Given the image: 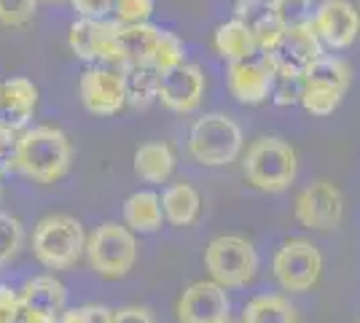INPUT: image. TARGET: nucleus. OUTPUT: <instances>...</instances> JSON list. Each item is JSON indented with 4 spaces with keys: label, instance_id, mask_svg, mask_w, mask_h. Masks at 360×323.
Wrapping results in <instances>:
<instances>
[{
    "label": "nucleus",
    "instance_id": "f257e3e1",
    "mask_svg": "<svg viewBox=\"0 0 360 323\" xmlns=\"http://www.w3.org/2000/svg\"><path fill=\"white\" fill-rule=\"evenodd\" d=\"M70 140L57 127H27L19 132L16 154L8 170L22 172L25 178H32L38 184H54L70 170Z\"/></svg>",
    "mask_w": 360,
    "mask_h": 323
},
{
    "label": "nucleus",
    "instance_id": "f03ea898",
    "mask_svg": "<svg viewBox=\"0 0 360 323\" xmlns=\"http://www.w3.org/2000/svg\"><path fill=\"white\" fill-rule=\"evenodd\" d=\"M296 170H299V159L293 146L274 135L253 140L242 159V172L248 184L269 194H280L290 189V184L296 181Z\"/></svg>",
    "mask_w": 360,
    "mask_h": 323
},
{
    "label": "nucleus",
    "instance_id": "7ed1b4c3",
    "mask_svg": "<svg viewBox=\"0 0 360 323\" xmlns=\"http://www.w3.org/2000/svg\"><path fill=\"white\" fill-rule=\"evenodd\" d=\"M86 240L78 218L54 213L38 221L32 232V253L46 270H70L86 253Z\"/></svg>",
    "mask_w": 360,
    "mask_h": 323
},
{
    "label": "nucleus",
    "instance_id": "20e7f679",
    "mask_svg": "<svg viewBox=\"0 0 360 323\" xmlns=\"http://www.w3.org/2000/svg\"><path fill=\"white\" fill-rule=\"evenodd\" d=\"M242 151V129L226 113H205L188 129V154L205 167L231 165Z\"/></svg>",
    "mask_w": 360,
    "mask_h": 323
},
{
    "label": "nucleus",
    "instance_id": "39448f33",
    "mask_svg": "<svg viewBox=\"0 0 360 323\" xmlns=\"http://www.w3.org/2000/svg\"><path fill=\"white\" fill-rule=\"evenodd\" d=\"M205 267L224 289L248 286L258 272V253L250 240L237 234H221L205 248Z\"/></svg>",
    "mask_w": 360,
    "mask_h": 323
},
{
    "label": "nucleus",
    "instance_id": "423d86ee",
    "mask_svg": "<svg viewBox=\"0 0 360 323\" xmlns=\"http://www.w3.org/2000/svg\"><path fill=\"white\" fill-rule=\"evenodd\" d=\"M89 267L103 277H124L137 259V240L129 227L121 224H100L86 240Z\"/></svg>",
    "mask_w": 360,
    "mask_h": 323
},
{
    "label": "nucleus",
    "instance_id": "0eeeda50",
    "mask_svg": "<svg viewBox=\"0 0 360 323\" xmlns=\"http://www.w3.org/2000/svg\"><path fill=\"white\" fill-rule=\"evenodd\" d=\"M271 270L285 291H312L323 275V253L317 251L315 243L304 237H293L277 248L271 259Z\"/></svg>",
    "mask_w": 360,
    "mask_h": 323
},
{
    "label": "nucleus",
    "instance_id": "6e6552de",
    "mask_svg": "<svg viewBox=\"0 0 360 323\" xmlns=\"http://www.w3.org/2000/svg\"><path fill=\"white\" fill-rule=\"evenodd\" d=\"M269 62L274 65L277 76L299 78L304 81V76L309 73V68L315 65L323 51H320V38L312 25L304 27H293V30H283L280 38L264 51Z\"/></svg>",
    "mask_w": 360,
    "mask_h": 323
},
{
    "label": "nucleus",
    "instance_id": "1a4fd4ad",
    "mask_svg": "<svg viewBox=\"0 0 360 323\" xmlns=\"http://www.w3.org/2000/svg\"><path fill=\"white\" fill-rule=\"evenodd\" d=\"M345 197L330 181H312L296 197V221L304 229L330 232L342 224Z\"/></svg>",
    "mask_w": 360,
    "mask_h": 323
},
{
    "label": "nucleus",
    "instance_id": "9d476101",
    "mask_svg": "<svg viewBox=\"0 0 360 323\" xmlns=\"http://www.w3.org/2000/svg\"><path fill=\"white\" fill-rule=\"evenodd\" d=\"M226 78H229V92L237 103H242V106H261L264 100L271 97L277 70L269 62V57L264 51H258L248 60L229 62Z\"/></svg>",
    "mask_w": 360,
    "mask_h": 323
},
{
    "label": "nucleus",
    "instance_id": "9b49d317",
    "mask_svg": "<svg viewBox=\"0 0 360 323\" xmlns=\"http://www.w3.org/2000/svg\"><path fill=\"white\" fill-rule=\"evenodd\" d=\"M78 94H81V106L91 116H116L127 106L124 76L121 70L110 68H86L78 81Z\"/></svg>",
    "mask_w": 360,
    "mask_h": 323
},
{
    "label": "nucleus",
    "instance_id": "f8f14e48",
    "mask_svg": "<svg viewBox=\"0 0 360 323\" xmlns=\"http://www.w3.org/2000/svg\"><path fill=\"white\" fill-rule=\"evenodd\" d=\"M229 293L215 280L191 283L178 299V323H224L229 321Z\"/></svg>",
    "mask_w": 360,
    "mask_h": 323
},
{
    "label": "nucleus",
    "instance_id": "ddd939ff",
    "mask_svg": "<svg viewBox=\"0 0 360 323\" xmlns=\"http://www.w3.org/2000/svg\"><path fill=\"white\" fill-rule=\"evenodd\" d=\"M121 22H103V19H78L70 25L68 44L73 49L75 57L86 62H113L119 65V51H116V32Z\"/></svg>",
    "mask_w": 360,
    "mask_h": 323
},
{
    "label": "nucleus",
    "instance_id": "4468645a",
    "mask_svg": "<svg viewBox=\"0 0 360 323\" xmlns=\"http://www.w3.org/2000/svg\"><path fill=\"white\" fill-rule=\"evenodd\" d=\"M312 27L317 38L330 49H347L360 32V14L349 0H323L315 8Z\"/></svg>",
    "mask_w": 360,
    "mask_h": 323
},
{
    "label": "nucleus",
    "instance_id": "2eb2a0df",
    "mask_svg": "<svg viewBox=\"0 0 360 323\" xmlns=\"http://www.w3.org/2000/svg\"><path fill=\"white\" fill-rule=\"evenodd\" d=\"M202 97H205V76L196 65L183 62L178 68H169L162 73L159 103L165 108L175 113H191L202 106Z\"/></svg>",
    "mask_w": 360,
    "mask_h": 323
},
{
    "label": "nucleus",
    "instance_id": "dca6fc26",
    "mask_svg": "<svg viewBox=\"0 0 360 323\" xmlns=\"http://www.w3.org/2000/svg\"><path fill=\"white\" fill-rule=\"evenodd\" d=\"M35 103H38V89L30 78L14 76L0 81V124L3 127L14 132H25L35 113Z\"/></svg>",
    "mask_w": 360,
    "mask_h": 323
},
{
    "label": "nucleus",
    "instance_id": "f3484780",
    "mask_svg": "<svg viewBox=\"0 0 360 323\" xmlns=\"http://www.w3.org/2000/svg\"><path fill=\"white\" fill-rule=\"evenodd\" d=\"M65 296H68L65 286L54 275H35L22 286L19 302H22V310H27L32 315L60 323L65 312Z\"/></svg>",
    "mask_w": 360,
    "mask_h": 323
},
{
    "label": "nucleus",
    "instance_id": "a211bd4d",
    "mask_svg": "<svg viewBox=\"0 0 360 323\" xmlns=\"http://www.w3.org/2000/svg\"><path fill=\"white\" fill-rule=\"evenodd\" d=\"M162 38V27L156 25H119L116 32V51L119 65H153V54Z\"/></svg>",
    "mask_w": 360,
    "mask_h": 323
},
{
    "label": "nucleus",
    "instance_id": "6ab92c4d",
    "mask_svg": "<svg viewBox=\"0 0 360 323\" xmlns=\"http://www.w3.org/2000/svg\"><path fill=\"white\" fill-rule=\"evenodd\" d=\"M234 14L253 30L255 41H258V51H266L283 32L277 16H274V8H271V0H240Z\"/></svg>",
    "mask_w": 360,
    "mask_h": 323
},
{
    "label": "nucleus",
    "instance_id": "aec40b11",
    "mask_svg": "<svg viewBox=\"0 0 360 323\" xmlns=\"http://www.w3.org/2000/svg\"><path fill=\"white\" fill-rule=\"evenodd\" d=\"M212 46L218 51V57H224L229 62H240L258 54V41H255L253 30L245 22H240L237 16L231 22H224L215 27Z\"/></svg>",
    "mask_w": 360,
    "mask_h": 323
},
{
    "label": "nucleus",
    "instance_id": "412c9836",
    "mask_svg": "<svg viewBox=\"0 0 360 323\" xmlns=\"http://www.w3.org/2000/svg\"><path fill=\"white\" fill-rule=\"evenodd\" d=\"M165 210H162V197L156 191H135L124 202V227L140 234L162 229Z\"/></svg>",
    "mask_w": 360,
    "mask_h": 323
},
{
    "label": "nucleus",
    "instance_id": "4be33fe9",
    "mask_svg": "<svg viewBox=\"0 0 360 323\" xmlns=\"http://www.w3.org/2000/svg\"><path fill=\"white\" fill-rule=\"evenodd\" d=\"M124 89H127V106L148 108L153 100H159V81L162 70L156 65H124Z\"/></svg>",
    "mask_w": 360,
    "mask_h": 323
},
{
    "label": "nucleus",
    "instance_id": "5701e85b",
    "mask_svg": "<svg viewBox=\"0 0 360 323\" xmlns=\"http://www.w3.org/2000/svg\"><path fill=\"white\" fill-rule=\"evenodd\" d=\"M162 210H165V221H169L172 227H191L202 210L199 191L191 184L167 186L162 194Z\"/></svg>",
    "mask_w": 360,
    "mask_h": 323
},
{
    "label": "nucleus",
    "instance_id": "b1692460",
    "mask_svg": "<svg viewBox=\"0 0 360 323\" xmlns=\"http://www.w3.org/2000/svg\"><path fill=\"white\" fill-rule=\"evenodd\" d=\"M135 172L146 184H165L175 172V154L167 143H143L135 151Z\"/></svg>",
    "mask_w": 360,
    "mask_h": 323
},
{
    "label": "nucleus",
    "instance_id": "393cba45",
    "mask_svg": "<svg viewBox=\"0 0 360 323\" xmlns=\"http://www.w3.org/2000/svg\"><path fill=\"white\" fill-rule=\"evenodd\" d=\"M242 323H299L296 308L280 293H258L253 296L245 312H242Z\"/></svg>",
    "mask_w": 360,
    "mask_h": 323
},
{
    "label": "nucleus",
    "instance_id": "a878e982",
    "mask_svg": "<svg viewBox=\"0 0 360 323\" xmlns=\"http://www.w3.org/2000/svg\"><path fill=\"white\" fill-rule=\"evenodd\" d=\"M349 78H352L349 65L342 57H320L309 68V73L304 76V84L307 87H326V89L345 94L349 87Z\"/></svg>",
    "mask_w": 360,
    "mask_h": 323
},
{
    "label": "nucleus",
    "instance_id": "bb28decb",
    "mask_svg": "<svg viewBox=\"0 0 360 323\" xmlns=\"http://www.w3.org/2000/svg\"><path fill=\"white\" fill-rule=\"evenodd\" d=\"M271 8H274V16L283 30L312 25V16H315L312 0H271Z\"/></svg>",
    "mask_w": 360,
    "mask_h": 323
},
{
    "label": "nucleus",
    "instance_id": "cd10ccee",
    "mask_svg": "<svg viewBox=\"0 0 360 323\" xmlns=\"http://www.w3.org/2000/svg\"><path fill=\"white\" fill-rule=\"evenodd\" d=\"M22 240H25L22 221L11 213H0V267L8 264L19 253Z\"/></svg>",
    "mask_w": 360,
    "mask_h": 323
},
{
    "label": "nucleus",
    "instance_id": "c85d7f7f",
    "mask_svg": "<svg viewBox=\"0 0 360 323\" xmlns=\"http://www.w3.org/2000/svg\"><path fill=\"white\" fill-rule=\"evenodd\" d=\"M342 103V94L326 89V87H307L304 84V94H301V106L312 116H330Z\"/></svg>",
    "mask_w": 360,
    "mask_h": 323
},
{
    "label": "nucleus",
    "instance_id": "c756f323",
    "mask_svg": "<svg viewBox=\"0 0 360 323\" xmlns=\"http://www.w3.org/2000/svg\"><path fill=\"white\" fill-rule=\"evenodd\" d=\"M186 62V49L180 44V38L175 32L162 30V38H159V46H156V54H153V65L165 73L169 68H178Z\"/></svg>",
    "mask_w": 360,
    "mask_h": 323
},
{
    "label": "nucleus",
    "instance_id": "7c9ffc66",
    "mask_svg": "<svg viewBox=\"0 0 360 323\" xmlns=\"http://www.w3.org/2000/svg\"><path fill=\"white\" fill-rule=\"evenodd\" d=\"M113 14L121 25H143L153 14V0H113Z\"/></svg>",
    "mask_w": 360,
    "mask_h": 323
},
{
    "label": "nucleus",
    "instance_id": "2f4dec72",
    "mask_svg": "<svg viewBox=\"0 0 360 323\" xmlns=\"http://www.w3.org/2000/svg\"><path fill=\"white\" fill-rule=\"evenodd\" d=\"M35 14V0H0V25L22 27Z\"/></svg>",
    "mask_w": 360,
    "mask_h": 323
},
{
    "label": "nucleus",
    "instance_id": "473e14b6",
    "mask_svg": "<svg viewBox=\"0 0 360 323\" xmlns=\"http://www.w3.org/2000/svg\"><path fill=\"white\" fill-rule=\"evenodd\" d=\"M60 323H113V310L103 305H84L62 312Z\"/></svg>",
    "mask_w": 360,
    "mask_h": 323
},
{
    "label": "nucleus",
    "instance_id": "72a5a7b5",
    "mask_svg": "<svg viewBox=\"0 0 360 323\" xmlns=\"http://www.w3.org/2000/svg\"><path fill=\"white\" fill-rule=\"evenodd\" d=\"M301 94H304V81L288 78V76L274 78V87H271V100H274V106H293V103H301Z\"/></svg>",
    "mask_w": 360,
    "mask_h": 323
},
{
    "label": "nucleus",
    "instance_id": "f704fd0d",
    "mask_svg": "<svg viewBox=\"0 0 360 323\" xmlns=\"http://www.w3.org/2000/svg\"><path fill=\"white\" fill-rule=\"evenodd\" d=\"M22 315V302H19V291L11 286L0 283V323H16Z\"/></svg>",
    "mask_w": 360,
    "mask_h": 323
},
{
    "label": "nucleus",
    "instance_id": "c9c22d12",
    "mask_svg": "<svg viewBox=\"0 0 360 323\" xmlns=\"http://www.w3.org/2000/svg\"><path fill=\"white\" fill-rule=\"evenodd\" d=\"M70 3L81 19H103L105 14H113V0H70Z\"/></svg>",
    "mask_w": 360,
    "mask_h": 323
},
{
    "label": "nucleus",
    "instance_id": "e433bc0d",
    "mask_svg": "<svg viewBox=\"0 0 360 323\" xmlns=\"http://www.w3.org/2000/svg\"><path fill=\"white\" fill-rule=\"evenodd\" d=\"M16 143H19V132L0 124V167L8 170V165H11V159L16 154Z\"/></svg>",
    "mask_w": 360,
    "mask_h": 323
},
{
    "label": "nucleus",
    "instance_id": "4c0bfd02",
    "mask_svg": "<svg viewBox=\"0 0 360 323\" xmlns=\"http://www.w3.org/2000/svg\"><path fill=\"white\" fill-rule=\"evenodd\" d=\"M113 323H156L146 308H119L113 310Z\"/></svg>",
    "mask_w": 360,
    "mask_h": 323
},
{
    "label": "nucleus",
    "instance_id": "58836bf2",
    "mask_svg": "<svg viewBox=\"0 0 360 323\" xmlns=\"http://www.w3.org/2000/svg\"><path fill=\"white\" fill-rule=\"evenodd\" d=\"M16 323H54V321H46V318H38V315H32L27 310H22V315H19Z\"/></svg>",
    "mask_w": 360,
    "mask_h": 323
},
{
    "label": "nucleus",
    "instance_id": "ea45409f",
    "mask_svg": "<svg viewBox=\"0 0 360 323\" xmlns=\"http://www.w3.org/2000/svg\"><path fill=\"white\" fill-rule=\"evenodd\" d=\"M49 3H62V0H49Z\"/></svg>",
    "mask_w": 360,
    "mask_h": 323
},
{
    "label": "nucleus",
    "instance_id": "a19ab883",
    "mask_svg": "<svg viewBox=\"0 0 360 323\" xmlns=\"http://www.w3.org/2000/svg\"><path fill=\"white\" fill-rule=\"evenodd\" d=\"M224 323H231V321H224Z\"/></svg>",
    "mask_w": 360,
    "mask_h": 323
},
{
    "label": "nucleus",
    "instance_id": "79ce46f5",
    "mask_svg": "<svg viewBox=\"0 0 360 323\" xmlns=\"http://www.w3.org/2000/svg\"><path fill=\"white\" fill-rule=\"evenodd\" d=\"M358 323H360V321H358Z\"/></svg>",
    "mask_w": 360,
    "mask_h": 323
}]
</instances>
